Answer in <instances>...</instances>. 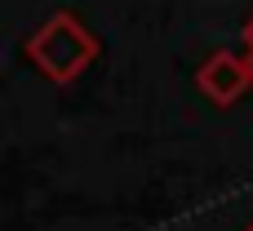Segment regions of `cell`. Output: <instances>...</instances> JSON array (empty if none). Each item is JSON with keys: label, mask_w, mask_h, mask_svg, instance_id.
Segmentation results:
<instances>
[{"label": "cell", "mask_w": 253, "mask_h": 231, "mask_svg": "<svg viewBox=\"0 0 253 231\" xmlns=\"http://www.w3.org/2000/svg\"><path fill=\"white\" fill-rule=\"evenodd\" d=\"M31 62L49 76V80H58V85H67V80H76L89 62H93V53H98V40L71 18V13H53L36 36H31Z\"/></svg>", "instance_id": "6da1fadb"}, {"label": "cell", "mask_w": 253, "mask_h": 231, "mask_svg": "<svg viewBox=\"0 0 253 231\" xmlns=\"http://www.w3.org/2000/svg\"><path fill=\"white\" fill-rule=\"evenodd\" d=\"M249 67H245V58H231V53H213L205 67H200V93L205 98H213V102H236L245 89H249Z\"/></svg>", "instance_id": "7a4b0ae2"}, {"label": "cell", "mask_w": 253, "mask_h": 231, "mask_svg": "<svg viewBox=\"0 0 253 231\" xmlns=\"http://www.w3.org/2000/svg\"><path fill=\"white\" fill-rule=\"evenodd\" d=\"M245 67H249V80H253V49H249V58H245Z\"/></svg>", "instance_id": "277c9868"}, {"label": "cell", "mask_w": 253, "mask_h": 231, "mask_svg": "<svg viewBox=\"0 0 253 231\" xmlns=\"http://www.w3.org/2000/svg\"><path fill=\"white\" fill-rule=\"evenodd\" d=\"M245 40H249V49H253V18H249V27H245Z\"/></svg>", "instance_id": "3957f363"}]
</instances>
